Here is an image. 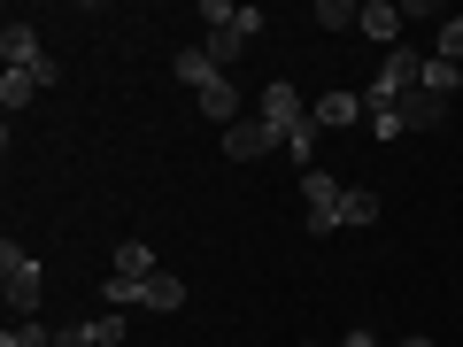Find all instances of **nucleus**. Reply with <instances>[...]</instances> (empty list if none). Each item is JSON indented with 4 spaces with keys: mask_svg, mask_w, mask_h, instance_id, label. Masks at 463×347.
Returning <instances> with one entry per match:
<instances>
[{
    "mask_svg": "<svg viewBox=\"0 0 463 347\" xmlns=\"http://www.w3.org/2000/svg\"><path fill=\"white\" fill-rule=\"evenodd\" d=\"M170 70H178V78L194 85L201 116H209L216 132H232V124H240V85H232V70H216L201 47H178V62H170Z\"/></svg>",
    "mask_w": 463,
    "mask_h": 347,
    "instance_id": "obj_1",
    "label": "nucleus"
},
{
    "mask_svg": "<svg viewBox=\"0 0 463 347\" xmlns=\"http://www.w3.org/2000/svg\"><path fill=\"white\" fill-rule=\"evenodd\" d=\"M0 294H8L16 316H39V301H47V270H39V255L16 248V239H0Z\"/></svg>",
    "mask_w": 463,
    "mask_h": 347,
    "instance_id": "obj_2",
    "label": "nucleus"
},
{
    "mask_svg": "<svg viewBox=\"0 0 463 347\" xmlns=\"http://www.w3.org/2000/svg\"><path fill=\"white\" fill-rule=\"evenodd\" d=\"M0 70H24V78H39V85H62V62H54L47 47H39V32L32 23H0Z\"/></svg>",
    "mask_w": 463,
    "mask_h": 347,
    "instance_id": "obj_3",
    "label": "nucleus"
},
{
    "mask_svg": "<svg viewBox=\"0 0 463 347\" xmlns=\"http://www.w3.org/2000/svg\"><path fill=\"white\" fill-rule=\"evenodd\" d=\"M301 201H309V231H317V239H325V231H340V201H347L340 178H325V170H301Z\"/></svg>",
    "mask_w": 463,
    "mask_h": 347,
    "instance_id": "obj_4",
    "label": "nucleus"
},
{
    "mask_svg": "<svg viewBox=\"0 0 463 347\" xmlns=\"http://www.w3.org/2000/svg\"><path fill=\"white\" fill-rule=\"evenodd\" d=\"M263 124L279 139H294L301 124H309V100H301V85H263Z\"/></svg>",
    "mask_w": 463,
    "mask_h": 347,
    "instance_id": "obj_5",
    "label": "nucleus"
},
{
    "mask_svg": "<svg viewBox=\"0 0 463 347\" xmlns=\"http://www.w3.org/2000/svg\"><path fill=\"white\" fill-rule=\"evenodd\" d=\"M270 147H286V139L270 132L263 116H240V124H232V132H224V155H232V163H263Z\"/></svg>",
    "mask_w": 463,
    "mask_h": 347,
    "instance_id": "obj_6",
    "label": "nucleus"
},
{
    "mask_svg": "<svg viewBox=\"0 0 463 347\" xmlns=\"http://www.w3.org/2000/svg\"><path fill=\"white\" fill-rule=\"evenodd\" d=\"M124 309H100V316H85V324H70V332H54V347H116L124 340Z\"/></svg>",
    "mask_w": 463,
    "mask_h": 347,
    "instance_id": "obj_7",
    "label": "nucleus"
},
{
    "mask_svg": "<svg viewBox=\"0 0 463 347\" xmlns=\"http://www.w3.org/2000/svg\"><path fill=\"white\" fill-rule=\"evenodd\" d=\"M364 93H347V85H340V93H325V100H309V124H317V132H340V124H364Z\"/></svg>",
    "mask_w": 463,
    "mask_h": 347,
    "instance_id": "obj_8",
    "label": "nucleus"
},
{
    "mask_svg": "<svg viewBox=\"0 0 463 347\" xmlns=\"http://www.w3.org/2000/svg\"><path fill=\"white\" fill-rule=\"evenodd\" d=\"M364 39H379V47H402V8L394 0H364V23H355Z\"/></svg>",
    "mask_w": 463,
    "mask_h": 347,
    "instance_id": "obj_9",
    "label": "nucleus"
},
{
    "mask_svg": "<svg viewBox=\"0 0 463 347\" xmlns=\"http://www.w3.org/2000/svg\"><path fill=\"white\" fill-rule=\"evenodd\" d=\"M139 309H155V316H178V309H185V278H170V270H155V278L139 286Z\"/></svg>",
    "mask_w": 463,
    "mask_h": 347,
    "instance_id": "obj_10",
    "label": "nucleus"
},
{
    "mask_svg": "<svg viewBox=\"0 0 463 347\" xmlns=\"http://www.w3.org/2000/svg\"><path fill=\"white\" fill-rule=\"evenodd\" d=\"M417 85H425L432 100H456V85H463V62H448V54H425V78H417Z\"/></svg>",
    "mask_w": 463,
    "mask_h": 347,
    "instance_id": "obj_11",
    "label": "nucleus"
},
{
    "mask_svg": "<svg viewBox=\"0 0 463 347\" xmlns=\"http://www.w3.org/2000/svg\"><path fill=\"white\" fill-rule=\"evenodd\" d=\"M248 47H255V39H240V32H232V23H224V32H201V54H209L216 70H232V62H240V54H248Z\"/></svg>",
    "mask_w": 463,
    "mask_h": 347,
    "instance_id": "obj_12",
    "label": "nucleus"
},
{
    "mask_svg": "<svg viewBox=\"0 0 463 347\" xmlns=\"http://www.w3.org/2000/svg\"><path fill=\"white\" fill-rule=\"evenodd\" d=\"M39 93H47L39 78H24V70H0V108H8V116H16V108H32Z\"/></svg>",
    "mask_w": 463,
    "mask_h": 347,
    "instance_id": "obj_13",
    "label": "nucleus"
},
{
    "mask_svg": "<svg viewBox=\"0 0 463 347\" xmlns=\"http://www.w3.org/2000/svg\"><path fill=\"white\" fill-rule=\"evenodd\" d=\"M386 216V201L371 193V185H347V201H340V224H379Z\"/></svg>",
    "mask_w": 463,
    "mask_h": 347,
    "instance_id": "obj_14",
    "label": "nucleus"
},
{
    "mask_svg": "<svg viewBox=\"0 0 463 347\" xmlns=\"http://www.w3.org/2000/svg\"><path fill=\"white\" fill-rule=\"evenodd\" d=\"M116 278H139V286L155 278V248L147 239H124V248H116Z\"/></svg>",
    "mask_w": 463,
    "mask_h": 347,
    "instance_id": "obj_15",
    "label": "nucleus"
},
{
    "mask_svg": "<svg viewBox=\"0 0 463 347\" xmlns=\"http://www.w3.org/2000/svg\"><path fill=\"white\" fill-rule=\"evenodd\" d=\"M440 116H448V100H432L425 85H417V93L402 100V124H410V132H432V124H440Z\"/></svg>",
    "mask_w": 463,
    "mask_h": 347,
    "instance_id": "obj_16",
    "label": "nucleus"
},
{
    "mask_svg": "<svg viewBox=\"0 0 463 347\" xmlns=\"http://www.w3.org/2000/svg\"><path fill=\"white\" fill-rule=\"evenodd\" d=\"M317 23L325 32H355L364 23V0H317Z\"/></svg>",
    "mask_w": 463,
    "mask_h": 347,
    "instance_id": "obj_17",
    "label": "nucleus"
},
{
    "mask_svg": "<svg viewBox=\"0 0 463 347\" xmlns=\"http://www.w3.org/2000/svg\"><path fill=\"white\" fill-rule=\"evenodd\" d=\"M0 347H54V332L39 324V316H16V324L0 332Z\"/></svg>",
    "mask_w": 463,
    "mask_h": 347,
    "instance_id": "obj_18",
    "label": "nucleus"
},
{
    "mask_svg": "<svg viewBox=\"0 0 463 347\" xmlns=\"http://www.w3.org/2000/svg\"><path fill=\"white\" fill-rule=\"evenodd\" d=\"M100 301H109V309H132V301H139V278H116V270H109V286H100Z\"/></svg>",
    "mask_w": 463,
    "mask_h": 347,
    "instance_id": "obj_19",
    "label": "nucleus"
},
{
    "mask_svg": "<svg viewBox=\"0 0 463 347\" xmlns=\"http://www.w3.org/2000/svg\"><path fill=\"white\" fill-rule=\"evenodd\" d=\"M317 139H325V132H317V124H301V132H294V139H286V155H294V163H301V170H309V163H317Z\"/></svg>",
    "mask_w": 463,
    "mask_h": 347,
    "instance_id": "obj_20",
    "label": "nucleus"
},
{
    "mask_svg": "<svg viewBox=\"0 0 463 347\" xmlns=\"http://www.w3.org/2000/svg\"><path fill=\"white\" fill-rule=\"evenodd\" d=\"M340 347H394L386 332H371V324H355V332H340Z\"/></svg>",
    "mask_w": 463,
    "mask_h": 347,
    "instance_id": "obj_21",
    "label": "nucleus"
},
{
    "mask_svg": "<svg viewBox=\"0 0 463 347\" xmlns=\"http://www.w3.org/2000/svg\"><path fill=\"white\" fill-rule=\"evenodd\" d=\"M394 347H432V340H425V332H410V340H394Z\"/></svg>",
    "mask_w": 463,
    "mask_h": 347,
    "instance_id": "obj_22",
    "label": "nucleus"
}]
</instances>
